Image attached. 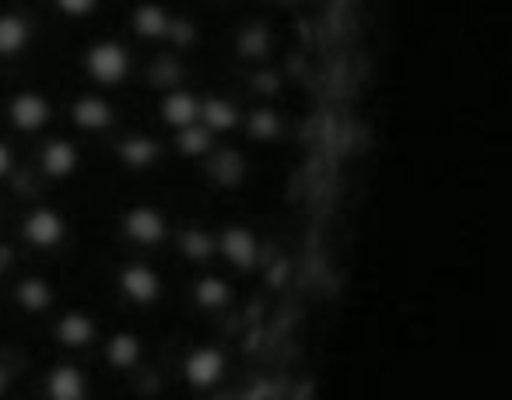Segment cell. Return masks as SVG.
Segmentation results:
<instances>
[{
	"mask_svg": "<svg viewBox=\"0 0 512 400\" xmlns=\"http://www.w3.org/2000/svg\"><path fill=\"white\" fill-rule=\"evenodd\" d=\"M81 78L99 92H120L134 81L137 53L120 36H92L78 57Z\"/></svg>",
	"mask_w": 512,
	"mask_h": 400,
	"instance_id": "1",
	"label": "cell"
},
{
	"mask_svg": "<svg viewBox=\"0 0 512 400\" xmlns=\"http://www.w3.org/2000/svg\"><path fill=\"white\" fill-rule=\"evenodd\" d=\"M232 376V351L221 344L218 337H204L193 341L190 348L179 355V383L186 393L197 397H214Z\"/></svg>",
	"mask_w": 512,
	"mask_h": 400,
	"instance_id": "2",
	"label": "cell"
},
{
	"mask_svg": "<svg viewBox=\"0 0 512 400\" xmlns=\"http://www.w3.org/2000/svg\"><path fill=\"white\" fill-rule=\"evenodd\" d=\"M116 232H120L123 243L137 253L165 250L172 236V218L158 200H130V204L120 208Z\"/></svg>",
	"mask_w": 512,
	"mask_h": 400,
	"instance_id": "3",
	"label": "cell"
},
{
	"mask_svg": "<svg viewBox=\"0 0 512 400\" xmlns=\"http://www.w3.org/2000/svg\"><path fill=\"white\" fill-rule=\"evenodd\" d=\"M109 155L120 169L144 176V172H155L158 165L169 162L172 151L158 130H113L109 134Z\"/></svg>",
	"mask_w": 512,
	"mask_h": 400,
	"instance_id": "4",
	"label": "cell"
},
{
	"mask_svg": "<svg viewBox=\"0 0 512 400\" xmlns=\"http://www.w3.org/2000/svg\"><path fill=\"white\" fill-rule=\"evenodd\" d=\"M0 116L8 123V130L15 137H36L57 120V102L36 85L11 88V95H4Z\"/></svg>",
	"mask_w": 512,
	"mask_h": 400,
	"instance_id": "5",
	"label": "cell"
},
{
	"mask_svg": "<svg viewBox=\"0 0 512 400\" xmlns=\"http://www.w3.org/2000/svg\"><path fill=\"white\" fill-rule=\"evenodd\" d=\"M18 243L32 253H57L67 243V215L57 200L29 204L18 218Z\"/></svg>",
	"mask_w": 512,
	"mask_h": 400,
	"instance_id": "6",
	"label": "cell"
},
{
	"mask_svg": "<svg viewBox=\"0 0 512 400\" xmlns=\"http://www.w3.org/2000/svg\"><path fill=\"white\" fill-rule=\"evenodd\" d=\"M214 243H218V264H225L239 278H253L260 267V250L264 239L249 222H221L214 229Z\"/></svg>",
	"mask_w": 512,
	"mask_h": 400,
	"instance_id": "7",
	"label": "cell"
},
{
	"mask_svg": "<svg viewBox=\"0 0 512 400\" xmlns=\"http://www.w3.org/2000/svg\"><path fill=\"white\" fill-rule=\"evenodd\" d=\"M32 162L50 183H74V176L85 172V144L67 134H53L32 144Z\"/></svg>",
	"mask_w": 512,
	"mask_h": 400,
	"instance_id": "8",
	"label": "cell"
},
{
	"mask_svg": "<svg viewBox=\"0 0 512 400\" xmlns=\"http://www.w3.org/2000/svg\"><path fill=\"white\" fill-rule=\"evenodd\" d=\"M130 85H137L144 95H162L169 92V88L176 85H193V67L186 57H179L176 50H169V46H158L155 53H148L141 64V71H134V81Z\"/></svg>",
	"mask_w": 512,
	"mask_h": 400,
	"instance_id": "9",
	"label": "cell"
},
{
	"mask_svg": "<svg viewBox=\"0 0 512 400\" xmlns=\"http://www.w3.org/2000/svg\"><path fill=\"white\" fill-rule=\"evenodd\" d=\"M102 337V327L95 320L92 309L85 306H60L50 316V341L57 344L64 355H78V351L95 348Z\"/></svg>",
	"mask_w": 512,
	"mask_h": 400,
	"instance_id": "10",
	"label": "cell"
},
{
	"mask_svg": "<svg viewBox=\"0 0 512 400\" xmlns=\"http://www.w3.org/2000/svg\"><path fill=\"white\" fill-rule=\"evenodd\" d=\"M67 123L88 137H106L120 127V109L109 99V92L85 88V92H78L67 102Z\"/></svg>",
	"mask_w": 512,
	"mask_h": 400,
	"instance_id": "11",
	"label": "cell"
},
{
	"mask_svg": "<svg viewBox=\"0 0 512 400\" xmlns=\"http://www.w3.org/2000/svg\"><path fill=\"white\" fill-rule=\"evenodd\" d=\"M99 344H102V365H106V372L113 376L116 393L123 397V376L134 372L137 365L144 362L148 341H144V334L134 327H113L106 337H99Z\"/></svg>",
	"mask_w": 512,
	"mask_h": 400,
	"instance_id": "12",
	"label": "cell"
},
{
	"mask_svg": "<svg viewBox=\"0 0 512 400\" xmlns=\"http://www.w3.org/2000/svg\"><path fill=\"white\" fill-rule=\"evenodd\" d=\"M239 134L246 141V148L260 151V148H278L285 144L288 134V116L278 102H249L242 106V123Z\"/></svg>",
	"mask_w": 512,
	"mask_h": 400,
	"instance_id": "13",
	"label": "cell"
},
{
	"mask_svg": "<svg viewBox=\"0 0 512 400\" xmlns=\"http://www.w3.org/2000/svg\"><path fill=\"white\" fill-rule=\"evenodd\" d=\"M11 302L22 316L32 320H50L60 306V288L50 274L39 271H22L11 278Z\"/></svg>",
	"mask_w": 512,
	"mask_h": 400,
	"instance_id": "14",
	"label": "cell"
},
{
	"mask_svg": "<svg viewBox=\"0 0 512 400\" xmlns=\"http://www.w3.org/2000/svg\"><path fill=\"white\" fill-rule=\"evenodd\" d=\"M39 397L46 400H88L95 397V379L74 358H57L39 376Z\"/></svg>",
	"mask_w": 512,
	"mask_h": 400,
	"instance_id": "15",
	"label": "cell"
},
{
	"mask_svg": "<svg viewBox=\"0 0 512 400\" xmlns=\"http://www.w3.org/2000/svg\"><path fill=\"white\" fill-rule=\"evenodd\" d=\"M186 299H190V306L197 309V313L221 316L235 306L239 288H235V281H228L225 274L211 271V267H207V271L200 267V271H193L190 281H186Z\"/></svg>",
	"mask_w": 512,
	"mask_h": 400,
	"instance_id": "16",
	"label": "cell"
},
{
	"mask_svg": "<svg viewBox=\"0 0 512 400\" xmlns=\"http://www.w3.org/2000/svg\"><path fill=\"white\" fill-rule=\"evenodd\" d=\"M169 246L176 253L179 264L193 267H214L218 264V243H214V229L204 222H186V225H172V236H169Z\"/></svg>",
	"mask_w": 512,
	"mask_h": 400,
	"instance_id": "17",
	"label": "cell"
},
{
	"mask_svg": "<svg viewBox=\"0 0 512 400\" xmlns=\"http://www.w3.org/2000/svg\"><path fill=\"white\" fill-rule=\"evenodd\" d=\"M169 22H172V8L165 0H134L127 8V18H123L130 39L141 46H162Z\"/></svg>",
	"mask_w": 512,
	"mask_h": 400,
	"instance_id": "18",
	"label": "cell"
},
{
	"mask_svg": "<svg viewBox=\"0 0 512 400\" xmlns=\"http://www.w3.org/2000/svg\"><path fill=\"white\" fill-rule=\"evenodd\" d=\"M200 113V92L193 85H176L169 92L155 95V120L162 130H179L197 123Z\"/></svg>",
	"mask_w": 512,
	"mask_h": 400,
	"instance_id": "19",
	"label": "cell"
},
{
	"mask_svg": "<svg viewBox=\"0 0 512 400\" xmlns=\"http://www.w3.org/2000/svg\"><path fill=\"white\" fill-rule=\"evenodd\" d=\"M197 123H204L214 137H228L239 134L242 123V102L232 99L228 92H214V88H204L200 92V113Z\"/></svg>",
	"mask_w": 512,
	"mask_h": 400,
	"instance_id": "20",
	"label": "cell"
},
{
	"mask_svg": "<svg viewBox=\"0 0 512 400\" xmlns=\"http://www.w3.org/2000/svg\"><path fill=\"white\" fill-rule=\"evenodd\" d=\"M36 43V25L25 11L18 8H0V60H22Z\"/></svg>",
	"mask_w": 512,
	"mask_h": 400,
	"instance_id": "21",
	"label": "cell"
},
{
	"mask_svg": "<svg viewBox=\"0 0 512 400\" xmlns=\"http://www.w3.org/2000/svg\"><path fill=\"white\" fill-rule=\"evenodd\" d=\"M165 141H169L172 158H179V162H197V158H204L207 151L214 148V141H218V137H214L204 123H190V127L169 130V137H165Z\"/></svg>",
	"mask_w": 512,
	"mask_h": 400,
	"instance_id": "22",
	"label": "cell"
},
{
	"mask_svg": "<svg viewBox=\"0 0 512 400\" xmlns=\"http://www.w3.org/2000/svg\"><path fill=\"white\" fill-rule=\"evenodd\" d=\"M99 4L102 0H50V8L57 11L64 22H88V18H95Z\"/></svg>",
	"mask_w": 512,
	"mask_h": 400,
	"instance_id": "23",
	"label": "cell"
},
{
	"mask_svg": "<svg viewBox=\"0 0 512 400\" xmlns=\"http://www.w3.org/2000/svg\"><path fill=\"white\" fill-rule=\"evenodd\" d=\"M18 165V148H15V137H4L0 134V183L11 176V169Z\"/></svg>",
	"mask_w": 512,
	"mask_h": 400,
	"instance_id": "24",
	"label": "cell"
},
{
	"mask_svg": "<svg viewBox=\"0 0 512 400\" xmlns=\"http://www.w3.org/2000/svg\"><path fill=\"white\" fill-rule=\"evenodd\" d=\"M11 390V376H8V365L0 362V397H8Z\"/></svg>",
	"mask_w": 512,
	"mask_h": 400,
	"instance_id": "25",
	"label": "cell"
},
{
	"mask_svg": "<svg viewBox=\"0 0 512 400\" xmlns=\"http://www.w3.org/2000/svg\"><path fill=\"white\" fill-rule=\"evenodd\" d=\"M207 8H232V4H239V0H204Z\"/></svg>",
	"mask_w": 512,
	"mask_h": 400,
	"instance_id": "26",
	"label": "cell"
},
{
	"mask_svg": "<svg viewBox=\"0 0 512 400\" xmlns=\"http://www.w3.org/2000/svg\"><path fill=\"white\" fill-rule=\"evenodd\" d=\"M4 130H8V123H4V116H0V134H4Z\"/></svg>",
	"mask_w": 512,
	"mask_h": 400,
	"instance_id": "27",
	"label": "cell"
},
{
	"mask_svg": "<svg viewBox=\"0 0 512 400\" xmlns=\"http://www.w3.org/2000/svg\"><path fill=\"white\" fill-rule=\"evenodd\" d=\"M0 302H4V292H0Z\"/></svg>",
	"mask_w": 512,
	"mask_h": 400,
	"instance_id": "28",
	"label": "cell"
}]
</instances>
